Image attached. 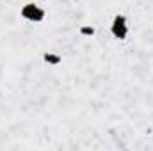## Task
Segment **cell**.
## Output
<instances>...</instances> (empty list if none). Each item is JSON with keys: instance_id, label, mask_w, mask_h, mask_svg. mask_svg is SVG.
<instances>
[{"instance_id": "obj_2", "label": "cell", "mask_w": 153, "mask_h": 151, "mask_svg": "<svg viewBox=\"0 0 153 151\" xmlns=\"http://www.w3.org/2000/svg\"><path fill=\"white\" fill-rule=\"evenodd\" d=\"M18 20L25 25L41 27L48 21V7L39 0H22L18 5Z\"/></svg>"}, {"instance_id": "obj_1", "label": "cell", "mask_w": 153, "mask_h": 151, "mask_svg": "<svg viewBox=\"0 0 153 151\" xmlns=\"http://www.w3.org/2000/svg\"><path fill=\"white\" fill-rule=\"evenodd\" d=\"M134 34L132 18L126 11H116L107 21V36L114 43H128Z\"/></svg>"}]
</instances>
